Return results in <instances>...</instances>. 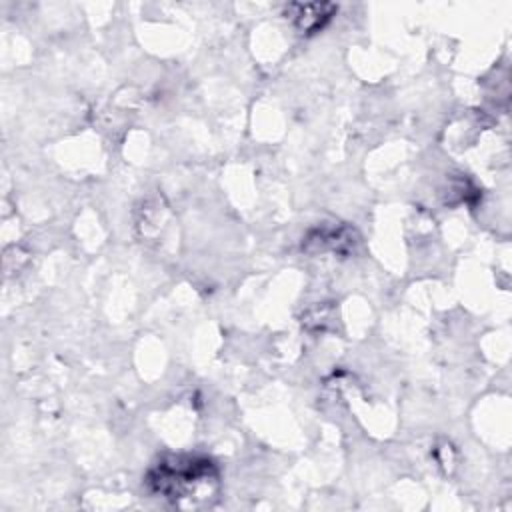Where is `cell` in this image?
<instances>
[{"mask_svg": "<svg viewBox=\"0 0 512 512\" xmlns=\"http://www.w3.org/2000/svg\"><path fill=\"white\" fill-rule=\"evenodd\" d=\"M338 8L330 2H310V4H290L286 16L294 20V26L302 34H314L326 26Z\"/></svg>", "mask_w": 512, "mask_h": 512, "instance_id": "cell-2", "label": "cell"}, {"mask_svg": "<svg viewBox=\"0 0 512 512\" xmlns=\"http://www.w3.org/2000/svg\"><path fill=\"white\" fill-rule=\"evenodd\" d=\"M150 490L174 504L204 500L216 490L218 470L212 460L200 456H168L160 460L146 478Z\"/></svg>", "mask_w": 512, "mask_h": 512, "instance_id": "cell-1", "label": "cell"}]
</instances>
